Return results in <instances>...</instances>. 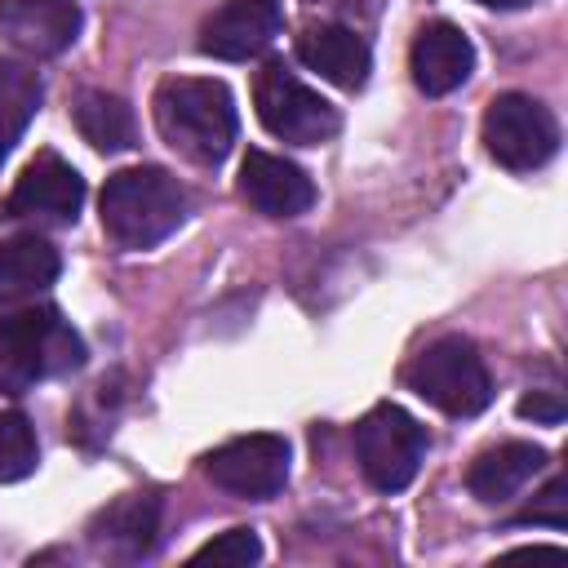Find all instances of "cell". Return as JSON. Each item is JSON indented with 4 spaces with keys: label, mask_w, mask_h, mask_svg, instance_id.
<instances>
[{
    "label": "cell",
    "mask_w": 568,
    "mask_h": 568,
    "mask_svg": "<svg viewBox=\"0 0 568 568\" xmlns=\"http://www.w3.org/2000/svg\"><path fill=\"white\" fill-rule=\"evenodd\" d=\"M102 226L120 248H151L173 235L186 217V191L173 173L138 164L120 169L102 186Z\"/></svg>",
    "instance_id": "2"
},
{
    "label": "cell",
    "mask_w": 568,
    "mask_h": 568,
    "mask_svg": "<svg viewBox=\"0 0 568 568\" xmlns=\"http://www.w3.org/2000/svg\"><path fill=\"white\" fill-rule=\"evenodd\" d=\"M280 36V0H226L200 31V49L222 62L257 58Z\"/></svg>",
    "instance_id": "10"
},
{
    "label": "cell",
    "mask_w": 568,
    "mask_h": 568,
    "mask_svg": "<svg viewBox=\"0 0 568 568\" xmlns=\"http://www.w3.org/2000/svg\"><path fill=\"white\" fill-rule=\"evenodd\" d=\"M240 195L266 217H297L315 204V182L284 155L248 151L240 160Z\"/></svg>",
    "instance_id": "11"
},
{
    "label": "cell",
    "mask_w": 568,
    "mask_h": 568,
    "mask_svg": "<svg viewBox=\"0 0 568 568\" xmlns=\"http://www.w3.org/2000/svg\"><path fill=\"white\" fill-rule=\"evenodd\" d=\"M53 280H58V253L44 240L18 235V240L0 244V306L31 302Z\"/></svg>",
    "instance_id": "16"
},
{
    "label": "cell",
    "mask_w": 568,
    "mask_h": 568,
    "mask_svg": "<svg viewBox=\"0 0 568 568\" xmlns=\"http://www.w3.org/2000/svg\"><path fill=\"white\" fill-rule=\"evenodd\" d=\"M0 31L31 58H53L80 36V9L71 0H0Z\"/></svg>",
    "instance_id": "12"
},
{
    "label": "cell",
    "mask_w": 568,
    "mask_h": 568,
    "mask_svg": "<svg viewBox=\"0 0 568 568\" xmlns=\"http://www.w3.org/2000/svg\"><path fill=\"white\" fill-rule=\"evenodd\" d=\"M475 4H484V9H524L532 0H475Z\"/></svg>",
    "instance_id": "24"
},
{
    "label": "cell",
    "mask_w": 568,
    "mask_h": 568,
    "mask_svg": "<svg viewBox=\"0 0 568 568\" xmlns=\"http://www.w3.org/2000/svg\"><path fill=\"white\" fill-rule=\"evenodd\" d=\"M84 204V182L80 173L53 155V151H40L13 182L9 191V213L18 217H49V222H71Z\"/></svg>",
    "instance_id": "9"
},
{
    "label": "cell",
    "mask_w": 568,
    "mask_h": 568,
    "mask_svg": "<svg viewBox=\"0 0 568 568\" xmlns=\"http://www.w3.org/2000/svg\"><path fill=\"white\" fill-rule=\"evenodd\" d=\"M191 559H195V564H217V568H248V564L262 559V541H257L253 528H231V532L204 541Z\"/></svg>",
    "instance_id": "21"
},
{
    "label": "cell",
    "mask_w": 568,
    "mask_h": 568,
    "mask_svg": "<svg viewBox=\"0 0 568 568\" xmlns=\"http://www.w3.org/2000/svg\"><path fill=\"white\" fill-rule=\"evenodd\" d=\"M297 58L342 89H359L368 80V62H373L364 36H355L342 22H311L297 36Z\"/></svg>",
    "instance_id": "14"
},
{
    "label": "cell",
    "mask_w": 568,
    "mask_h": 568,
    "mask_svg": "<svg viewBox=\"0 0 568 568\" xmlns=\"http://www.w3.org/2000/svg\"><path fill=\"white\" fill-rule=\"evenodd\" d=\"M40 75L27 62H9L0 58V164L13 151V142L22 138V129L31 124L36 106H40Z\"/></svg>",
    "instance_id": "18"
},
{
    "label": "cell",
    "mask_w": 568,
    "mask_h": 568,
    "mask_svg": "<svg viewBox=\"0 0 568 568\" xmlns=\"http://www.w3.org/2000/svg\"><path fill=\"white\" fill-rule=\"evenodd\" d=\"M564 501H568V497H564V479L555 475V479L546 484V493H541V497L519 515V524H550V528H564V524H568Z\"/></svg>",
    "instance_id": "22"
},
{
    "label": "cell",
    "mask_w": 568,
    "mask_h": 568,
    "mask_svg": "<svg viewBox=\"0 0 568 568\" xmlns=\"http://www.w3.org/2000/svg\"><path fill=\"white\" fill-rule=\"evenodd\" d=\"M155 129L160 138L182 151L195 164H217L226 160L235 142V98L222 80H200V75H169L160 80L155 98Z\"/></svg>",
    "instance_id": "1"
},
{
    "label": "cell",
    "mask_w": 568,
    "mask_h": 568,
    "mask_svg": "<svg viewBox=\"0 0 568 568\" xmlns=\"http://www.w3.org/2000/svg\"><path fill=\"white\" fill-rule=\"evenodd\" d=\"M519 413L524 417H541V422H559L564 417V404L555 399V395H528V399H519Z\"/></svg>",
    "instance_id": "23"
},
{
    "label": "cell",
    "mask_w": 568,
    "mask_h": 568,
    "mask_svg": "<svg viewBox=\"0 0 568 568\" xmlns=\"http://www.w3.org/2000/svg\"><path fill=\"white\" fill-rule=\"evenodd\" d=\"M404 382L422 399H430L435 408H444L453 417H470V413H479L493 399L488 368H484L479 351L466 337H439V342H430L404 368Z\"/></svg>",
    "instance_id": "4"
},
{
    "label": "cell",
    "mask_w": 568,
    "mask_h": 568,
    "mask_svg": "<svg viewBox=\"0 0 568 568\" xmlns=\"http://www.w3.org/2000/svg\"><path fill=\"white\" fill-rule=\"evenodd\" d=\"M355 457L373 488L399 493L413 484V475L426 457V430L399 404H377L355 426Z\"/></svg>",
    "instance_id": "5"
},
{
    "label": "cell",
    "mask_w": 568,
    "mask_h": 568,
    "mask_svg": "<svg viewBox=\"0 0 568 568\" xmlns=\"http://www.w3.org/2000/svg\"><path fill=\"white\" fill-rule=\"evenodd\" d=\"M75 124L98 151H124L133 142V111L115 93H84L75 106Z\"/></svg>",
    "instance_id": "19"
},
{
    "label": "cell",
    "mask_w": 568,
    "mask_h": 568,
    "mask_svg": "<svg viewBox=\"0 0 568 568\" xmlns=\"http://www.w3.org/2000/svg\"><path fill=\"white\" fill-rule=\"evenodd\" d=\"M84 342L53 306H22L0 315V390L22 395L40 377L80 368Z\"/></svg>",
    "instance_id": "3"
},
{
    "label": "cell",
    "mask_w": 568,
    "mask_h": 568,
    "mask_svg": "<svg viewBox=\"0 0 568 568\" xmlns=\"http://www.w3.org/2000/svg\"><path fill=\"white\" fill-rule=\"evenodd\" d=\"M155 528H160V501L155 497H120L98 519V541L120 559H138L151 550Z\"/></svg>",
    "instance_id": "17"
},
{
    "label": "cell",
    "mask_w": 568,
    "mask_h": 568,
    "mask_svg": "<svg viewBox=\"0 0 568 568\" xmlns=\"http://www.w3.org/2000/svg\"><path fill=\"white\" fill-rule=\"evenodd\" d=\"M315 4H333V9H351V4H359V0H315Z\"/></svg>",
    "instance_id": "25"
},
{
    "label": "cell",
    "mask_w": 568,
    "mask_h": 568,
    "mask_svg": "<svg viewBox=\"0 0 568 568\" xmlns=\"http://www.w3.org/2000/svg\"><path fill=\"white\" fill-rule=\"evenodd\" d=\"M36 470V435L22 413H0V484Z\"/></svg>",
    "instance_id": "20"
},
{
    "label": "cell",
    "mask_w": 568,
    "mask_h": 568,
    "mask_svg": "<svg viewBox=\"0 0 568 568\" xmlns=\"http://www.w3.org/2000/svg\"><path fill=\"white\" fill-rule=\"evenodd\" d=\"M470 67H475V49L462 36V27H453V22H426L408 49L413 84L430 98L462 89L470 80Z\"/></svg>",
    "instance_id": "13"
},
{
    "label": "cell",
    "mask_w": 568,
    "mask_h": 568,
    "mask_svg": "<svg viewBox=\"0 0 568 568\" xmlns=\"http://www.w3.org/2000/svg\"><path fill=\"white\" fill-rule=\"evenodd\" d=\"M484 146L497 164H506L515 173L541 169L559 146V124L537 98L501 93L484 111Z\"/></svg>",
    "instance_id": "6"
},
{
    "label": "cell",
    "mask_w": 568,
    "mask_h": 568,
    "mask_svg": "<svg viewBox=\"0 0 568 568\" xmlns=\"http://www.w3.org/2000/svg\"><path fill=\"white\" fill-rule=\"evenodd\" d=\"M541 466H546V453H541L537 444L510 439V444H497V448L479 453L475 466H470V475H466V484H470V493H475L479 501L493 506V501L515 497Z\"/></svg>",
    "instance_id": "15"
},
{
    "label": "cell",
    "mask_w": 568,
    "mask_h": 568,
    "mask_svg": "<svg viewBox=\"0 0 568 568\" xmlns=\"http://www.w3.org/2000/svg\"><path fill=\"white\" fill-rule=\"evenodd\" d=\"M204 475L231 497H275L288 479V444L280 435H240L209 453Z\"/></svg>",
    "instance_id": "8"
},
{
    "label": "cell",
    "mask_w": 568,
    "mask_h": 568,
    "mask_svg": "<svg viewBox=\"0 0 568 568\" xmlns=\"http://www.w3.org/2000/svg\"><path fill=\"white\" fill-rule=\"evenodd\" d=\"M253 102H257V115L262 124L284 138V142H297V146H315V142H328L337 133V111L333 102H324L311 84H302L293 71H284L280 62L262 67L257 84H253Z\"/></svg>",
    "instance_id": "7"
}]
</instances>
